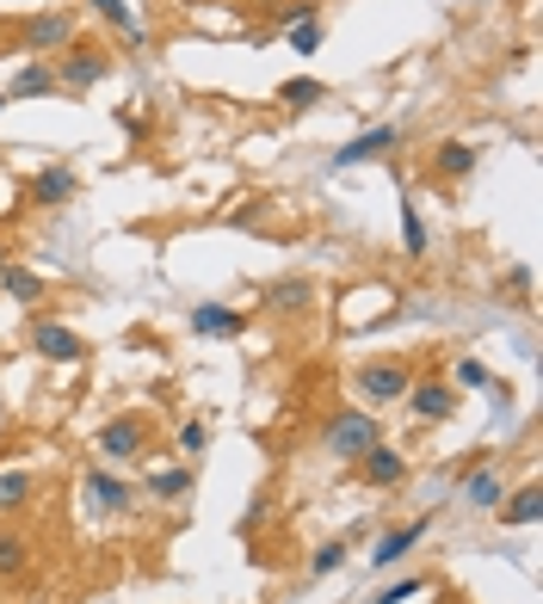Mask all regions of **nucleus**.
I'll return each mask as SVG.
<instances>
[{
	"instance_id": "f257e3e1",
	"label": "nucleus",
	"mask_w": 543,
	"mask_h": 604,
	"mask_svg": "<svg viewBox=\"0 0 543 604\" xmlns=\"http://www.w3.org/2000/svg\"><path fill=\"white\" fill-rule=\"evenodd\" d=\"M370 444H383V432H377V419H370L365 407H340V414L321 426V451H328L333 463H358Z\"/></svg>"
},
{
	"instance_id": "f03ea898",
	"label": "nucleus",
	"mask_w": 543,
	"mask_h": 604,
	"mask_svg": "<svg viewBox=\"0 0 543 604\" xmlns=\"http://www.w3.org/2000/svg\"><path fill=\"white\" fill-rule=\"evenodd\" d=\"M56 87H68V93H87V87H99V80L112 75V56L99 50V43H68L56 62Z\"/></svg>"
},
{
	"instance_id": "7ed1b4c3",
	"label": "nucleus",
	"mask_w": 543,
	"mask_h": 604,
	"mask_svg": "<svg viewBox=\"0 0 543 604\" xmlns=\"http://www.w3.org/2000/svg\"><path fill=\"white\" fill-rule=\"evenodd\" d=\"M99 456H105V463H130V456H142L149 451V419L142 414H117V419H105V426H99Z\"/></svg>"
},
{
	"instance_id": "20e7f679",
	"label": "nucleus",
	"mask_w": 543,
	"mask_h": 604,
	"mask_svg": "<svg viewBox=\"0 0 543 604\" xmlns=\"http://www.w3.org/2000/svg\"><path fill=\"white\" fill-rule=\"evenodd\" d=\"M352 389L365 401H407V389H414V370L407 364H358V377H352Z\"/></svg>"
},
{
	"instance_id": "39448f33",
	"label": "nucleus",
	"mask_w": 543,
	"mask_h": 604,
	"mask_svg": "<svg viewBox=\"0 0 543 604\" xmlns=\"http://www.w3.org/2000/svg\"><path fill=\"white\" fill-rule=\"evenodd\" d=\"M68 43H75V20H68L62 7L25 20V50H31V56H56V50H68Z\"/></svg>"
},
{
	"instance_id": "423d86ee",
	"label": "nucleus",
	"mask_w": 543,
	"mask_h": 604,
	"mask_svg": "<svg viewBox=\"0 0 543 604\" xmlns=\"http://www.w3.org/2000/svg\"><path fill=\"white\" fill-rule=\"evenodd\" d=\"M31 352L50 364H80L87 358V340H80L75 327H62V322H38L31 327Z\"/></svg>"
},
{
	"instance_id": "0eeeda50",
	"label": "nucleus",
	"mask_w": 543,
	"mask_h": 604,
	"mask_svg": "<svg viewBox=\"0 0 543 604\" xmlns=\"http://www.w3.org/2000/svg\"><path fill=\"white\" fill-rule=\"evenodd\" d=\"M260 302H266L272 315H285V322H296V315H310L315 309V284L310 278H278L260 290Z\"/></svg>"
},
{
	"instance_id": "6e6552de",
	"label": "nucleus",
	"mask_w": 543,
	"mask_h": 604,
	"mask_svg": "<svg viewBox=\"0 0 543 604\" xmlns=\"http://www.w3.org/2000/svg\"><path fill=\"white\" fill-rule=\"evenodd\" d=\"M358 475H365L370 488H402V481H407V456L395 451V444H370V451L358 456Z\"/></svg>"
},
{
	"instance_id": "1a4fd4ad",
	"label": "nucleus",
	"mask_w": 543,
	"mask_h": 604,
	"mask_svg": "<svg viewBox=\"0 0 543 604\" xmlns=\"http://www.w3.org/2000/svg\"><path fill=\"white\" fill-rule=\"evenodd\" d=\"M389 149H402V130H395V124H377V130L352 136L346 149L333 154V167H358V161H377V154H389Z\"/></svg>"
},
{
	"instance_id": "9d476101",
	"label": "nucleus",
	"mask_w": 543,
	"mask_h": 604,
	"mask_svg": "<svg viewBox=\"0 0 543 604\" xmlns=\"http://www.w3.org/2000/svg\"><path fill=\"white\" fill-rule=\"evenodd\" d=\"M407 407L427 419V426H439V419L457 414V389H451V382H414V389H407Z\"/></svg>"
},
{
	"instance_id": "9b49d317",
	"label": "nucleus",
	"mask_w": 543,
	"mask_h": 604,
	"mask_svg": "<svg viewBox=\"0 0 543 604\" xmlns=\"http://www.w3.org/2000/svg\"><path fill=\"white\" fill-rule=\"evenodd\" d=\"M241 327H248V315H235L223 302H198L192 309V334H204V340H235Z\"/></svg>"
},
{
	"instance_id": "f8f14e48",
	"label": "nucleus",
	"mask_w": 543,
	"mask_h": 604,
	"mask_svg": "<svg viewBox=\"0 0 543 604\" xmlns=\"http://www.w3.org/2000/svg\"><path fill=\"white\" fill-rule=\"evenodd\" d=\"M56 93V68H50V62H25L20 75L7 80V105H13V99H50Z\"/></svg>"
},
{
	"instance_id": "ddd939ff",
	"label": "nucleus",
	"mask_w": 543,
	"mask_h": 604,
	"mask_svg": "<svg viewBox=\"0 0 543 604\" xmlns=\"http://www.w3.org/2000/svg\"><path fill=\"white\" fill-rule=\"evenodd\" d=\"M427 537V518H414V525H402V530H383L377 537V549H370V567H395L407 555V549Z\"/></svg>"
},
{
	"instance_id": "4468645a",
	"label": "nucleus",
	"mask_w": 543,
	"mask_h": 604,
	"mask_svg": "<svg viewBox=\"0 0 543 604\" xmlns=\"http://www.w3.org/2000/svg\"><path fill=\"white\" fill-rule=\"evenodd\" d=\"M464 500L476 512H494L506 500V481H501V469H476V475H464Z\"/></svg>"
},
{
	"instance_id": "2eb2a0df",
	"label": "nucleus",
	"mask_w": 543,
	"mask_h": 604,
	"mask_svg": "<svg viewBox=\"0 0 543 604\" xmlns=\"http://www.w3.org/2000/svg\"><path fill=\"white\" fill-rule=\"evenodd\" d=\"M87 500H93V512H124L130 506V488L105 469H87Z\"/></svg>"
},
{
	"instance_id": "dca6fc26",
	"label": "nucleus",
	"mask_w": 543,
	"mask_h": 604,
	"mask_svg": "<svg viewBox=\"0 0 543 604\" xmlns=\"http://www.w3.org/2000/svg\"><path fill=\"white\" fill-rule=\"evenodd\" d=\"M68 198H75V173L68 167H43L31 179V204H68Z\"/></svg>"
},
{
	"instance_id": "f3484780",
	"label": "nucleus",
	"mask_w": 543,
	"mask_h": 604,
	"mask_svg": "<svg viewBox=\"0 0 543 604\" xmlns=\"http://www.w3.org/2000/svg\"><path fill=\"white\" fill-rule=\"evenodd\" d=\"M0 284H7V297H13V302H43V290H50L31 265H13V260L0 265Z\"/></svg>"
},
{
	"instance_id": "a211bd4d",
	"label": "nucleus",
	"mask_w": 543,
	"mask_h": 604,
	"mask_svg": "<svg viewBox=\"0 0 543 604\" xmlns=\"http://www.w3.org/2000/svg\"><path fill=\"white\" fill-rule=\"evenodd\" d=\"M538 518H543V488H519V493H506L501 525H538Z\"/></svg>"
},
{
	"instance_id": "6ab92c4d",
	"label": "nucleus",
	"mask_w": 543,
	"mask_h": 604,
	"mask_svg": "<svg viewBox=\"0 0 543 604\" xmlns=\"http://www.w3.org/2000/svg\"><path fill=\"white\" fill-rule=\"evenodd\" d=\"M432 167H439V179H464V173H476V149L469 142H439Z\"/></svg>"
},
{
	"instance_id": "aec40b11",
	"label": "nucleus",
	"mask_w": 543,
	"mask_h": 604,
	"mask_svg": "<svg viewBox=\"0 0 543 604\" xmlns=\"http://www.w3.org/2000/svg\"><path fill=\"white\" fill-rule=\"evenodd\" d=\"M87 7H93L99 20L112 25V32H124V38H142V25H136V13L124 7V0H87Z\"/></svg>"
},
{
	"instance_id": "412c9836",
	"label": "nucleus",
	"mask_w": 543,
	"mask_h": 604,
	"mask_svg": "<svg viewBox=\"0 0 543 604\" xmlns=\"http://www.w3.org/2000/svg\"><path fill=\"white\" fill-rule=\"evenodd\" d=\"M192 493V469H155L149 475V500H179Z\"/></svg>"
},
{
	"instance_id": "4be33fe9",
	"label": "nucleus",
	"mask_w": 543,
	"mask_h": 604,
	"mask_svg": "<svg viewBox=\"0 0 543 604\" xmlns=\"http://www.w3.org/2000/svg\"><path fill=\"white\" fill-rule=\"evenodd\" d=\"M31 500V475L25 469H0V512H20Z\"/></svg>"
},
{
	"instance_id": "5701e85b",
	"label": "nucleus",
	"mask_w": 543,
	"mask_h": 604,
	"mask_svg": "<svg viewBox=\"0 0 543 604\" xmlns=\"http://www.w3.org/2000/svg\"><path fill=\"white\" fill-rule=\"evenodd\" d=\"M402 235H407V260H427V223L407 198H402Z\"/></svg>"
},
{
	"instance_id": "b1692460",
	"label": "nucleus",
	"mask_w": 543,
	"mask_h": 604,
	"mask_svg": "<svg viewBox=\"0 0 543 604\" xmlns=\"http://www.w3.org/2000/svg\"><path fill=\"white\" fill-rule=\"evenodd\" d=\"M278 99H285V105H315V99H328V87H321V80H310V75H296V80H285V87H278Z\"/></svg>"
},
{
	"instance_id": "393cba45",
	"label": "nucleus",
	"mask_w": 543,
	"mask_h": 604,
	"mask_svg": "<svg viewBox=\"0 0 543 604\" xmlns=\"http://www.w3.org/2000/svg\"><path fill=\"white\" fill-rule=\"evenodd\" d=\"M303 20H315L310 0H272V25H303Z\"/></svg>"
},
{
	"instance_id": "a878e982",
	"label": "nucleus",
	"mask_w": 543,
	"mask_h": 604,
	"mask_svg": "<svg viewBox=\"0 0 543 604\" xmlns=\"http://www.w3.org/2000/svg\"><path fill=\"white\" fill-rule=\"evenodd\" d=\"M414 592H427V580L420 574H407V580H395V586H383L370 604H402V599H414Z\"/></svg>"
},
{
	"instance_id": "bb28decb",
	"label": "nucleus",
	"mask_w": 543,
	"mask_h": 604,
	"mask_svg": "<svg viewBox=\"0 0 543 604\" xmlns=\"http://www.w3.org/2000/svg\"><path fill=\"white\" fill-rule=\"evenodd\" d=\"M291 50H296V56H315V50H321V25H315V20L291 25Z\"/></svg>"
},
{
	"instance_id": "cd10ccee",
	"label": "nucleus",
	"mask_w": 543,
	"mask_h": 604,
	"mask_svg": "<svg viewBox=\"0 0 543 604\" xmlns=\"http://www.w3.org/2000/svg\"><path fill=\"white\" fill-rule=\"evenodd\" d=\"M204 444H211V426H204V419H186V426H179V451L198 456Z\"/></svg>"
},
{
	"instance_id": "c85d7f7f",
	"label": "nucleus",
	"mask_w": 543,
	"mask_h": 604,
	"mask_svg": "<svg viewBox=\"0 0 543 604\" xmlns=\"http://www.w3.org/2000/svg\"><path fill=\"white\" fill-rule=\"evenodd\" d=\"M25 549H31L25 537H0V574H20V567H25Z\"/></svg>"
},
{
	"instance_id": "c756f323",
	"label": "nucleus",
	"mask_w": 543,
	"mask_h": 604,
	"mask_svg": "<svg viewBox=\"0 0 543 604\" xmlns=\"http://www.w3.org/2000/svg\"><path fill=\"white\" fill-rule=\"evenodd\" d=\"M340 562H346V543H321L315 549V562H310V574H333Z\"/></svg>"
},
{
	"instance_id": "7c9ffc66",
	"label": "nucleus",
	"mask_w": 543,
	"mask_h": 604,
	"mask_svg": "<svg viewBox=\"0 0 543 604\" xmlns=\"http://www.w3.org/2000/svg\"><path fill=\"white\" fill-rule=\"evenodd\" d=\"M457 382H464V389H488V364L482 358H464V364H457Z\"/></svg>"
},
{
	"instance_id": "2f4dec72",
	"label": "nucleus",
	"mask_w": 543,
	"mask_h": 604,
	"mask_svg": "<svg viewBox=\"0 0 543 604\" xmlns=\"http://www.w3.org/2000/svg\"><path fill=\"white\" fill-rule=\"evenodd\" d=\"M0 112H7V93H0Z\"/></svg>"
},
{
	"instance_id": "473e14b6",
	"label": "nucleus",
	"mask_w": 543,
	"mask_h": 604,
	"mask_svg": "<svg viewBox=\"0 0 543 604\" xmlns=\"http://www.w3.org/2000/svg\"><path fill=\"white\" fill-rule=\"evenodd\" d=\"M0 265H7V247H0Z\"/></svg>"
}]
</instances>
